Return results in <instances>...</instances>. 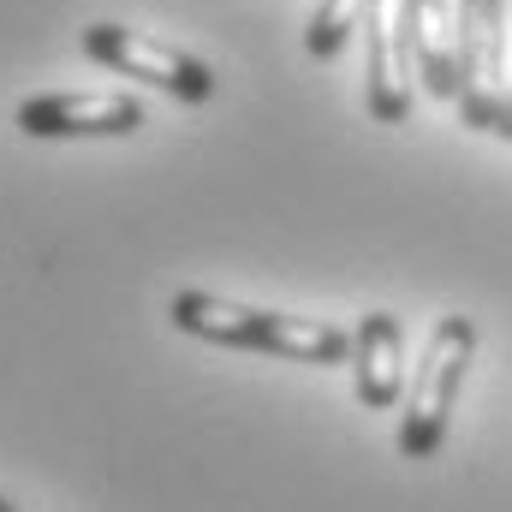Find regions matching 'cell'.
I'll return each mask as SVG.
<instances>
[{
  "label": "cell",
  "mask_w": 512,
  "mask_h": 512,
  "mask_svg": "<svg viewBox=\"0 0 512 512\" xmlns=\"http://www.w3.org/2000/svg\"><path fill=\"white\" fill-rule=\"evenodd\" d=\"M84 54L114 66V72H126V78H143V84L167 90L173 102H209L215 96V72L197 54H185L173 42H155L143 30H126V24H90L84 30Z\"/></svg>",
  "instance_id": "4"
},
{
  "label": "cell",
  "mask_w": 512,
  "mask_h": 512,
  "mask_svg": "<svg viewBox=\"0 0 512 512\" xmlns=\"http://www.w3.org/2000/svg\"><path fill=\"white\" fill-rule=\"evenodd\" d=\"M352 376H358V399L370 411L399 405V387H405V364H399V322L387 310H370L352 334Z\"/></svg>",
  "instance_id": "8"
},
{
  "label": "cell",
  "mask_w": 512,
  "mask_h": 512,
  "mask_svg": "<svg viewBox=\"0 0 512 512\" xmlns=\"http://www.w3.org/2000/svg\"><path fill=\"white\" fill-rule=\"evenodd\" d=\"M167 316L179 334H197L209 346L268 352L286 364H352V334H340L334 322H316V316H280V310L233 304L215 292H173Z\"/></svg>",
  "instance_id": "1"
},
{
  "label": "cell",
  "mask_w": 512,
  "mask_h": 512,
  "mask_svg": "<svg viewBox=\"0 0 512 512\" xmlns=\"http://www.w3.org/2000/svg\"><path fill=\"white\" fill-rule=\"evenodd\" d=\"M370 36V114L382 126H399L411 114V72H405V36H399V0H376L364 18Z\"/></svg>",
  "instance_id": "7"
},
{
  "label": "cell",
  "mask_w": 512,
  "mask_h": 512,
  "mask_svg": "<svg viewBox=\"0 0 512 512\" xmlns=\"http://www.w3.org/2000/svg\"><path fill=\"white\" fill-rule=\"evenodd\" d=\"M0 512H18V507H12V501H6V495H0Z\"/></svg>",
  "instance_id": "10"
},
{
  "label": "cell",
  "mask_w": 512,
  "mask_h": 512,
  "mask_svg": "<svg viewBox=\"0 0 512 512\" xmlns=\"http://www.w3.org/2000/svg\"><path fill=\"white\" fill-rule=\"evenodd\" d=\"M399 36L423 72V90L459 102V18L447 12V0H399Z\"/></svg>",
  "instance_id": "6"
},
{
  "label": "cell",
  "mask_w": 512,
  "mask_h": 512,
  "mask_svg": "<svg viewBox=\"0 0 512 512\" xmlns=\"http://www.w3.org/2000/svg\"><path fill=\"white\" fill-rule=\"evenodd\" d=\"M143 126V102L126 90H60L30 96L18 108L24 137H131Z\"/></svg>",
  "instance_id": "5"
},
{
  "label": "cell",
  "mask_w": 512,
  "mask_h": 512,
  "mask_svg": "<svg viewBox=\"0 0 512 512\" xmlns=\"http://www.w3.org/2000/svg\"><path fill=\"white\" fill-rule=\"evenodd\" d=\"M370 6H376V0H322V6L310 12V30H304V48H310L316 60H334V54L346 48V36H352V30H364V18H370Z\"/></svg>",
  "instance_id": "9"
},
{
  "label": "cell",
  "mask_w": 512,
  "mask_h": 512,
  "mask_svg": "<svg viewBox=\"0 0 512 512\" xmlns=\"http://www.w3.org/2000/svg\"><path fill=\"white\" fill-rule=\"evenodd\" d=\"M471 358H477L471 316H441L435 334H429V346H423V364L411 376L405 417H399V453L405 459H435L441 453L447 423H453V405H459V387L471 376Z\"/></svg>",
  "instance_id": "2"
},
{
  "label": "cell",
  "mask_w": 512,
  "mask_h": 512,
  "mask_svg": "<svg viewBox=\"0 0 512 512\" xmlns=\"http://www.w3.org/2000/svg\"><path fill=\"white\" fill-rule=\"evenodd\" d=\"M459 114L465 126L512 143V72H507V6L459 0Z\"/></svg>",
  "instance_id": "3"
}]
</instances>
